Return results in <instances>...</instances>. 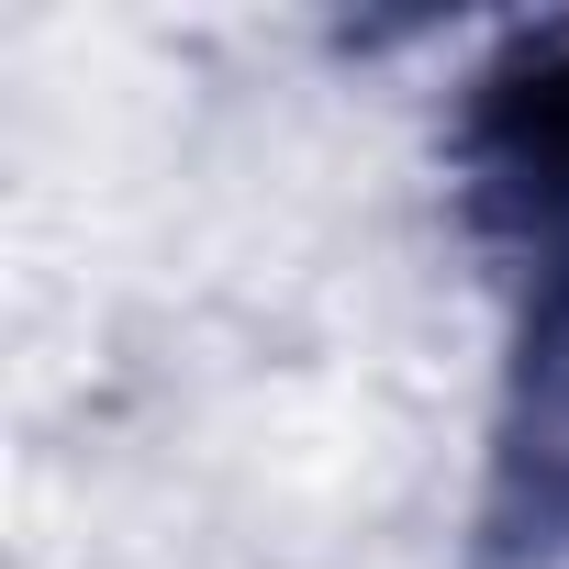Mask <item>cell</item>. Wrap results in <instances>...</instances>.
<instances>
[{"label": "cell", "instance_id": "1", "mask_svg": "<svg viewBox=\"0 0 569 569\" xmlns=\"http://www.w3.org/2000/svg\"><path fill=\"white\" fill-rule=\"evenodd\" d=\"M447 190L513 302L569 291V23H513L447 101Z\"/></svg>", "mask_w": 569, "mask_h": 569}, {"label": "cell", "instance_id": "2", "mask_svg": "<svg viewBox=\"0 0 569 569\" xmlns=\"http://www.w3.org/2000/svg\"><path fill=\"white\" fill-rule=\"evenodd\" d=\"M469 569H569V291L513 302V358L469 491Z\"/></svg>", "mask_w": 569, "mask_h": 569}]
</instances>
